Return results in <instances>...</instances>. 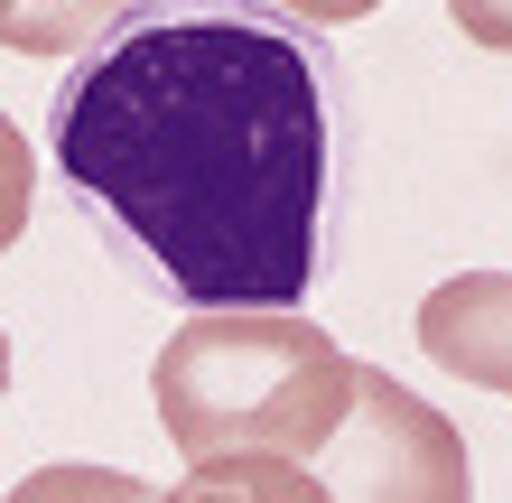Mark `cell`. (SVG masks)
<instances>
[{
  "label": "cell",
  "instance_id": "cell-7",
  "mask_svg": "<svg viewBox=\"0 0 512 503\" xmlns=\"http://www.w3.org/2000/svg\"><path fill=\"white\" fill-rule=\"evenodd\" d=\"M28 196H38V159H28V140H19V122L0 112V252L28 233Z\"/></svg>",
  "mask_w": 512,
  "mask_h": 503
},
{
  "label": "cell",
  "instance_id": "cell-3",
  "mask_svg": "<svg viewBox=\"0 0 512 503\" xmlns=\"http://www.w3.org/2000/svg\"><path fill=\"white\" fill-rule=\"evenodd\" d=\"M308 476L326 485V503H475V466H466L457 420H438L382 364H354L345 420L308 457Z\"/></svg>",
  "mask_w": 512,
  "mask_h": 503
},
{
  "label": "cell",
  "instance_id": "cell-6",
  "mask_svg": "<svg viewBox=\"0 0 512 503\" xmlns=\"http://www.w3.org/2000/svg\"><path fill=\"white\" fill-rule=\"evenodd\" d=\"M0 503H149V485L122 476V466H38V476L10 485Z\"/></svg>",
  "mask_w": 512,
  "mask_h": 503
},
{
  "label": "cell",
  "instance_id": "cell-2",
  "mask_svg": "<svg viewBox=\"0 0 512 503\" xmlns=\"http://www.w3.org/2000/svg\"><path fill=\"white\" fill-rule=\"evenodd\" d=\"M354 354L317 327V317H187L159 364H149V401L159 429L187 466L215 457H289L308 466L345 420Z\"/></svg>",
  "mask_w": 512,
  "mask_h": 503
},
{
  "label": "cell",
  "instance_id": "cell-1",
  "mask_svg": "<svg viewBox=\"0 0 512 503\" xmlns=\"http://www.w3.org/2000/svg\"><path fill=\"white\" fill-rule=\"evenodd\" d=\"M56 168L196 317H280L317 280L326 103L308 47L252 19H159L56 94Z\"/></svg>",
  "mask_w": 512,
  "mask_h": 503
},
{
  "label": "cell",
  "instance_id": "cell-8",
  "mask_svg": "<svg viewBox=\"0 0 512 503\" xmlns=\"http://www.w3.org/2000/svg\"><path fill=\"white\" fill-rule=\"evenodd\" d=\"M0 392H10V336H0Z\"/></svg>",
  "mask_w": 512,
  "mask_h": 503
},
{
  "label": "cell",
  "instance_id": "cell-4",
  "mask_svg": "<svg viewBox=\"0 0 512 503\" xmlns=\"http://www.w3.org/2000/svg\"><path fill=\"white\" fill-rule=\"evenodd\" d=\"M419 345L457 382L512 392V271H457L419 299Z\"/></svg>",
  "mask_w": 512,
  "mask_h": 503
},
{
  "label": "cell",
  "instance_id": "cell-5",
  "mask_svg": "<svg viewBox=\"0 0 512 503\" xmlns=\"http://www.w3.org/2000/svg\"><path fill=\"white\" fill-rule=\"evenodd\" d=\"M149 503H326V485L289 457H215V466H187V485Z\"/></svg>",
  "mask_w": 512,
  "mask_h": 503
}]
</instances>
